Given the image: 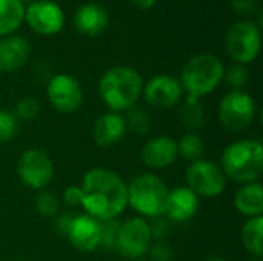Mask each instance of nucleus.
I'll return each instance as SVG.
<instances>
[{"label": "nucleus", "mask_w": 263, "mask_h": 261, "mask_svg": "<svg viewBox=\"0 0 263 261\" xmlns=\"http://www.w3.org/2000/svg\"><path fill=\"white\" fill-rule=\"evenodd\" d=\"M203 151H205V143L200 138V135L196 132H188L177 142L179 155H182L185 160H190L191 163L200 160Z\"/></svg>", "instance_id": "obj_23"}, {"label": "nucleus", "mask_w": 263, "mask_h": 261, "mask_svg": "<svg viewBox=\"0 0 263 261\" xmlns=\"http://www.w3.org/2000/svg\"><path fill=\"white\" fill-rule=\"evenodd\" d=\"M18 132V122L9 111L0 109V143L12 140Z\"/></svg>", "instance_id": "obj_28"}, {"label": "nucleus", "mask_w": 263, "mask_h": 261, "mask_svg": "<svg viewBox=\"0 0 263 261\" xmlns=\"http://www.w3.org/2000/svg\"><path fill=\"white\" fill-rule=\"evenodd\" d=\"M223 75L225 66L217 55L202 52L191 57L185 63L180 75V85L186 94L185 102H200L202 97L211 94L223 82Z\"/></svg>", "instance_id": "obj_3"}, {"label": "nucleus", "mask_w": 263, "mask_h": 261, "mask_svg": "<svg viewBox=\"0 0 263 261\" xmlns=\"http://www.w3.org/2000/svg\"><path fill=\"white\" fill-rule=\"evenodd\" d=\"M120 223L117 220H106L102 222V245L106 249H116L117 234H119Z\"/></svg>", "instance_id": "obj_30"}, {"label": "nucleus", "mask_w": 263, "mask_h": 261, "mask_svg": "<svg viewBox=\"0 0 263 261\" xmlns=\"http://www.w3.org/2000/svg\"><path fill=\"white\" fill-rule=\"evenodd\" d=\"M208 261H225L222 257H211V258H208Z\"/></svg>", "instance_id": "obj_37"}, {"label": "nucleus", "mask_w": 263, "mask_h": 261, "mask_svg": "<svg viewBox=\"0 0 263 261\" xmlns=\"http://www.w3.org/2000/svg\"><path fill=\"white\" fill-rule=\"evenodd\" d=\"M29 28L42 35H54L62 31L65 14L52 0H37L25 8V18Z\"/></svg>", "instance_id": "obj_12"}, {"label": "nucleus", "mask_w": 263, "mask_h": 261, "mask_svg": "<svg viewBox=\"0 0 263 261\" xmlns=\"http://www.w3.org/2000/svg\"><path fill=\"white\" fill-rule=\"evenodd\" d=\"M20 2H22L23 5H25V3H28V5H29V3H32V2H37V0H20Z\"/></svg>", "instance_id": "obj_38"}, {"label": "nucleus", "mask_w": 263, "mask_h": 261, "mask_svg": "<svg viewBox=\"0 0 263 261\" xmlns=\"http://www.w3.org/2000/svg\"><path fill=\"white\" fill-rule=\"evenodd\" d=\"M199 205L200 198L188 186H177L168 192L163 217L168 222L186 223L197 214Z\"/></svg>", "instance_id": "obj_15"}, {"label": "nucleus", "mask_w": 263, "mask_h": 261, "mask_svg": "<svg viewBox=\"0 0 263 261\" xmlns=\"http://www.w3.org/2000/svg\"><path fill=\"white\" fill-rule=\"evenodd\" d=\"M256 114V102L243 89L230 91L219 103V122L231 132L247 131L254 123Z\"/></svg>", "instance_id": "obj_6"}, {"label": "nucleus", "mask_w": 263, "mask_h": 261, "mask_svg": "<svg viewBox=\"0 0 263 261\" xmlns=\"http://www.w3.org/2000/svg\"><path fill=\"white\" fill-rule=\"evenodd\" d=\"M177 157V142L170 135H159L149 138L140 151L142 162L148 168L156 171L170 168L171 165H174Z\"/></svg>", "instance_id": "obj_16"}, {"label": "nucleus", "mask_w": 263, "mask_h": 261, "mask_svg": "<svg viewBox=\"0 0 263 261\" xmlns=\"http://www.w3.org/2000/svg\"><path fill=\"white\" fill-rule=\"evenodd\" d=\"M25 18V5L20 0H0V37L11 35Z\"/></svg>", "instance_id": "obj_21"}, {"label": "nucleus", "mask_w": 263, "mask_h": 261, "mask_svg": "<svg viewBox=\"0 0 263 261\" xmlns=\"http://www.w3.org/2000/svg\"><path fill=\"white\" fill-rule=\"evenodd\" d=\"M143 91L142 75L129 66H114L99 80V95L111 112L134 108Z\"/></svg>", "instance_id": "obj_2"}, {"label": "nucleus", "mask_w": 263, "mask_h": 261, "mask_svg": "<svg viewBox=\"0 0 263 261\" xmlns=\"http://www.w3.org/2000/svg\"><path fill=\"white\" fill-rule=\"evenodd\" d=\"M236 211L248 218L263 217V189L259 182L247 183L239 188L234 195Z\"/></svg>", "instance_id": "obj_20"}, {"label": "nucleus", "mask_w": 263, "mask_h": 261, "mask_svg": "<svg viewBox=\"0 0 263 261\" xmlns=\"http://www.w3.org/2000/svg\"><path fill=\"white\" fill-rule=\"evenodd\" d=\"M186 186L203 198H216L227 188V177L219 165L211 160L200 158L193 162L186 169Z\"/></svg>", "instance_id": "obj_8"}, {"label": "nucleus", "mask_w": 263, "mask_h": 261, "mask_svg": "<svg viewBox=\"0 0 263 261\" xmlns=\"http://www.w3.org/2000/svg\"><path fill=\"white\" fill-rule=\"evenodd\" d=\"M133 261H146V260H133Z\"/></svg>", "instance_id": "obj_39"}, {"label": "nucleus", "mask_w": 263, "mask_h": 261, "mask_svg": "<svg viewBox=\"0 0 263 261\" xmlns=\"http://www.w3.org/2000/svg\"><path fill=\"white\" fill-rule=\"evenodd\" d=\"M46 95L51 106L62 114H72L83 103L82 86L69 74H57L51 77L46 86Z\"/></svg>", "instance_id": "obj_11"}, {"label": "nucleus", "mask_w": 263, "mask_h": 261, "mask_svg": "<svg viewBox=\"0 0 263 261\" xmlns=\"http://www.w3.org/2000/svg\"><path fill=\"white\" fill-rule=\"evenodd\" d=\"M63 202L68 206H82V189L77 185H71L63 192Z\"/></svg>", "instance_id": "obj_33"}, {"label": "nucleus", "mask_w": 263, "mask_h": 261, "mask_svg": "<svg viewBox=\"0 0 263 261\" xmlns=\"http://www.w3.org/2000/svg\"><path fill=\"white\" fill-rule=\"evenodd\" d=\"M231 8L239 15H250L257 8V0H231Z\"/></svg>", "instance_id": "obj_34"}, {"label": "nucleus", "mask_w": 263, "mask_h": 261, "mask_svg": "<svg viewBox=\"0 0 263 261\" xmlns=\"http://www.w3.org/2000/svg\"><path fill=\"white\" fill-rule=\"evenodd\" d=\"M182 122L186 128H202L205 125V109L200 102L188 103L182 109Z\"/></svg>", "instance_id": "obj_27"}, {"label": "nucleus", "mask_w": 263, "mask_h": 261, "mask_svg": "<svg viewBox=\"0 0 263 261\" xmlns=\"http://www.w3.org/2000/svg\"><path fill=\"white\" fill-rule=\"evenodd\" d=\"M148 226H149L151 238L156 240V242H163V238L168 235L170 223H168V220L163 215L162 217L151 218V222H148Z\"/></svg>", "instance_id": "obj_31"}, {"label": "nucleus", "mask_w": 263, "mask_h": 261, "mask_svg": "<svg viewBox=\"0 0 263 261\" xmlns=\"http://www.w3.org/2000/svg\"><path fill=\"white\" fill-rule=\"evenodd\" d=\"M31 54V46L20 35L0 37V72H14L22 68Z\"/></svg>", "instance_id": "obj_18"}, {"label": "nucleus", "mask_w": 263, "mask_h": 261, "mask_svg": "<svg viewBox=\"0 0 263 261\" xmlns=\"http://www.w3.org/2000/svg\"><path fill=\"white\" fill-rule=\"evenodd\" d=\"M223 78L233 88V91H242V88L248 83V71L245 65H233L228 71H225Z\"/></svg>", "instance_id": "obj_29"}, {"label": "nucleus", "mask_w": 263, "mask_h": 261, "mask_svg": "<svg viewBox=\"0 0 263 261\" xmlns=\"http://www.w3.org/2000/svg\"><path fill=\"white\" fill-rule=\"evenodd\" d=\"M148 254L151 255L153 261H170L173 258V249L165 242L151 243V248H149Z\"/></svg>", "instance_id": "obj_32"}, {"label": "nucleus", "mask_w": 263, "mask_h": 261, "mask_svg": "<svg viewBox=\"0 0 263 261\" xmlns=\"http://www.w3.org/2000/svg\"><path fill=\"white\" fill-rule=\"evenodd\" d=\"M146 103L154 109H171L183 95L180 80L170 74L154 75L143 85L142 91Z\"/></svg>", "instance_id": "obj_13"}, {"label": "nucleus", "mask_w": 263, "mask_h": 261, "mask_svg": "<svg viewBox=\"0 0 263 261\" xmlns=\"http://www.w3.org/2000/svg\"><path fill=\"white\" fill-rule=\"evenodd\" d=\"M149 114L146 112V109L143 108H131L126 111V117H125V123L126 128L131 129L136 134H146L149 131Z\"/></svg>", "instance_id": "obj_25"}, {"label": "nucleus", "mask_w": 263, "mask_h": 261, "mask_svg": "<svg viewBox=\"0 0 263 261\" xmlns=\"http://www.w3.org/2000/svg\"><path fill=\"white\" fill-rule=\"evenodd\" d=\"M131 3H133V5H136L139 9L146 11V9H149V8H153V6H154L156 0H131Z\"/></svg>", "instance_id": "obj_36"}, {"label": "nucleus", "mask_w": 263, "mask_h": 261, "mask_svg": "<svg viewBox=\"0 0 263 261\" xmlns=\"http://www.w3.org/2000/svg\"><path fill=\"white\" fill-rule=\"evenodd\" d=\"M17 175L25 186L42 191L54 178L52 160L40 149H28L17 162Z\"/></svg>", "instance_id": "obj_10"}, {"label": "nucleus", "mask_w": 263, "mask_h": 261, "mask_svg": "<svg viewBox=\"0 0 263 261\" xmlns=\"http://www.w3.org/2000/svg\"><path fill=\"white\" fill-rule=\"evenodd\" d=\"M76 29L86 37H96L105 31L109 22L108 11L99 3H85L74 14Z\"/></svg>", "instance_id": "obj_19"}, {"label": "nucleus", "mask_w": 263, "mask_h": 261, "mask_svg": "<svg viewBox=\"0 0 263 261\" xmlns=\"http://www.w3.org/2000/svg\"><path fill=\"white\" fill-rule=\"evenodd\" d=\"M228 55L239 65L251 63L260 51V29L253 22H236L225 35Z\"/></svg>", "instance_id": "obj_7"}, {"label": "nucleus", "mask_w": 263, "mask_h": 261, "mask_svg": "<svg viewBox=\"0 0 263 261\" xmlns=\"http://www.w3.org/2000/svg\"><path fill=\"white\" fill-rule=\"evenodd\" d=\"M69 243L82 252H92L102 245V222L83 214L72 218L66 232Z\"/></svg>", "instance_id": "obj_14"}, {"label": "nucleus", "mask_w": 263, "mask_h": 261, "mask_svg": "<svg viewBox=\"0 0 263 261\" xmlns=\"http://www.w3.org/2000/svg\"><path fill=\"white\" fill-rule=\"evenodd\" d=\"M168 185L154 174H139L128 185V205L143 217L156 218L163 215Z\"/></svg>", "instance_id": "obj_5"}, {"label": "nucleus", "mask_w": 263, "mask_h": 261, "mask_svg": "<svg viewBox=\"0 0 263 261\" xmlns=\"http://www.w3.org/2000/svg\"><path fill=\"white\" fill-rule=\"evenodd\" d=\"M82 208L99 222L116 220L128 208V185L108 168L89 169L80 183Z\"/></svg>", "instance_id": "obj_1"}, {"label": "nucleus", "mask_w": 263, "mask_h": 261, "mask_svg": "<svg viewBox=\"0 0 263 261\" xmlns=\"http://www.w3.org/2000/svg\"><path fill=\"white\" fill-rule=\"evenodd\" d=\"M34 206H35V211L40 215H43V217H54V215H57V212L60 209V200H59V197L54 192L42 189L35 195Z\"/></svg>", "instance_id": "obj_24"}, {"label": "nucleus", "mask_w": 263, "mask_h": 261, "mask_svg": "<svg viewBox=\"0 0 263 261\" xmlns=\"http://www.w3.org/2000/svg\"><path fill=\"white\" fill-rule=\"evenodd\" d=\"M128 128L125 117L119 112H105L92 125V138L100 148H112L120 143Z\"/></svg>", "instance_id": "obj_17"}, {"label": "nucleus", "mask_w": 263, "mask_h": 261, "mask_svg": "<svg viewBox=\"0 0 263 261\" xmlns=\"http://www.w3.org/2000/svg\"><path fill=\"white\" fill-rule=\"evenodd\" d=\"M153 238L148 222L142 217H133L120 223L116 249L129 260H142L149 248Z\"/></svg>", "instance_id": "obj_9"}, {"label": "nucleus", "mask_w": 263, "mask_h": 261, "mask_svg": "<svg viewBox=\"0 0 263 261\" xmlns=\"http://www.w3.org/2000/svg\"><path fill=\"white\" fill-rule=\"evenodd\" d=\"M72 218H74V215H69V214L60 215V217L57 218V223H55L57 231H59L60 234L66 235V232H68V229H69V225H71V222H72Z\"/></svg>", "instance_id": "obj_35"}, {"label": "nucleus", "mask_w": 263, "mask_h": 261, "mask_svg": "<svg viewBox=\"0 0 263 261\" xmlns=\"http://www.w3.org/2000/svg\"><path fill=\"white\" fill-rule=\"evenodd\" d=\"M263 217L248 218L242 228V243L248 252L260 258L263 252Z\"/></svg>", "instance_id": "obj_22"}, {"label": "nucleus", "mask_w": 263, "mask_h": 261, "mask_svg": "<svg viewBox=\"0 0 263 261\" xmlns=\"http://www.w3.org/2000/svg\"><path fill=\"white\" fill-rule=\"evenodd\" d=\"M39 111H40V105L34 97H23L17 100L11 112L17 122H31L39 115Z\"/></svg>", "instance_id": "obj_26"}, {"label": "nucleus", "mask_w": 263, "mask_h": 261, "mask_svg": "<svg viewBox=\"0 0 263 261\" xmlns=\"http://www.w3.org/2000/svg\"><path fill=\"white\" fill-rule=\"evenodd\" d=\"M227 178L247 185L260 178L263 172V146L259 140H237L228 145L220 157Z\"/></svg>", "instance_id": "obj_4"}]
</instances>
